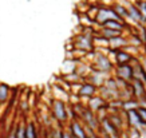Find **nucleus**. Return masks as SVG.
I'll list each match as a JSON object with an SVG mask.
<instances>
[{"instance_id":"20e7f679","label":"nucleus","mask_w":146,"mask_h":138,"mask_svg":"<svg viewBox=\"0 0 146 138\" xmlns=\"http://www.w3.org/2000/svg\"><path fill=\"white\" fill-rule=\"evenodd\" d=\"M94 93V89L93 86H83V89L80 90V94H83V95H91Z\"/></svg>"},{"instance_id":"0eeeda50","label":"nucleus","mask_w":146,"mask_h":138,"mask_svg":"<svg viewBox=\"0 0 146 138\" xmlns=\"http://www.w3.org/2000/svg\"><path fill=\"white\" fill-rule=\"evenodd\" d=\"M62 138H72V135L68 133H62Z\"/></svg>"},{"instance_id":"6e6552de","label":"nucleus","mask_w":146,"mask_h":138,"mask_svg":"<svg viewBox=\"0 0 146 138\" xmlns=\"http://www.w3.org/2000/svg\"><path fill=\"white\" fill-rule=\"evenodd\" d=\"M47 138H52V137H51V135H48V137H47Z\"/></svg>"},{"instance_id":"423d86ee","label":"nucleus","mask_w":146,"mask_h":138,"mask_svg":"<svg viewBox=\"0 0 146 138\" xmlns=\"http://www.w3.org/2000/svg\"><path fill=\"white\" fill-rule=\"evenodd\" d=\"M7 97V87L5 86H0V101L5 99Z\"/></svg>"},{"instance_id":"f257e3e1","label":"nucleus","mask_w":146,"mask_h":138,"mask_svg":"<svg viewBox=\"0 0 146 138\" xmlns=\"http://www.w3.org/2000/svg\"><path fill=\"white\" fill-rule=\"evenodd\" d=\"M54 113H55V117H56L59 121H64L66 119V111H64V106L60 101H56L55 105H54Z\"/></svg>"},{"instance_id":"39448f33","label":"nucleus","mask_w":146,"mask_h":138,"mask_svg":"<svg viewBox=\"0 0 146 138\" xmlns=\"http://www.w3.org/2000/svg\"><path fill=\"white\" fill-rule=\"evenodd\" d=\"M138 118L141 121V123H145L146 125V110L139 109V110H138Z\"/></svg>"},{"instance_id":"7ed1b4c3","label":"nucleus","mask_w":146,"mask_h":138,"mask_svg":"<svg viewBox=\"0 0 146 138\" xmlns=\"http://www.w3.org/2000/svg\"><path fill=\"white\" fill-rule=\"evenodd\" d=\"M26 138H38V133H36V129L34 123H30L26 127Z\"/></svg>"},{"instance_id":"f03ea898","label":"nucleus","mask_w":146,"mask_h":138,"mask_svg":"<svg viewBox=\"0 0 146 138\" xmlns=\"http://www.w3.org/2000/svg\"><path fill=\"white\" fill-rule=\"evenodd\" d=\"M71 135L74 138H87L83 127H82L78 122H74L72 126H71Z\"/></svg>"}]
</instances>
